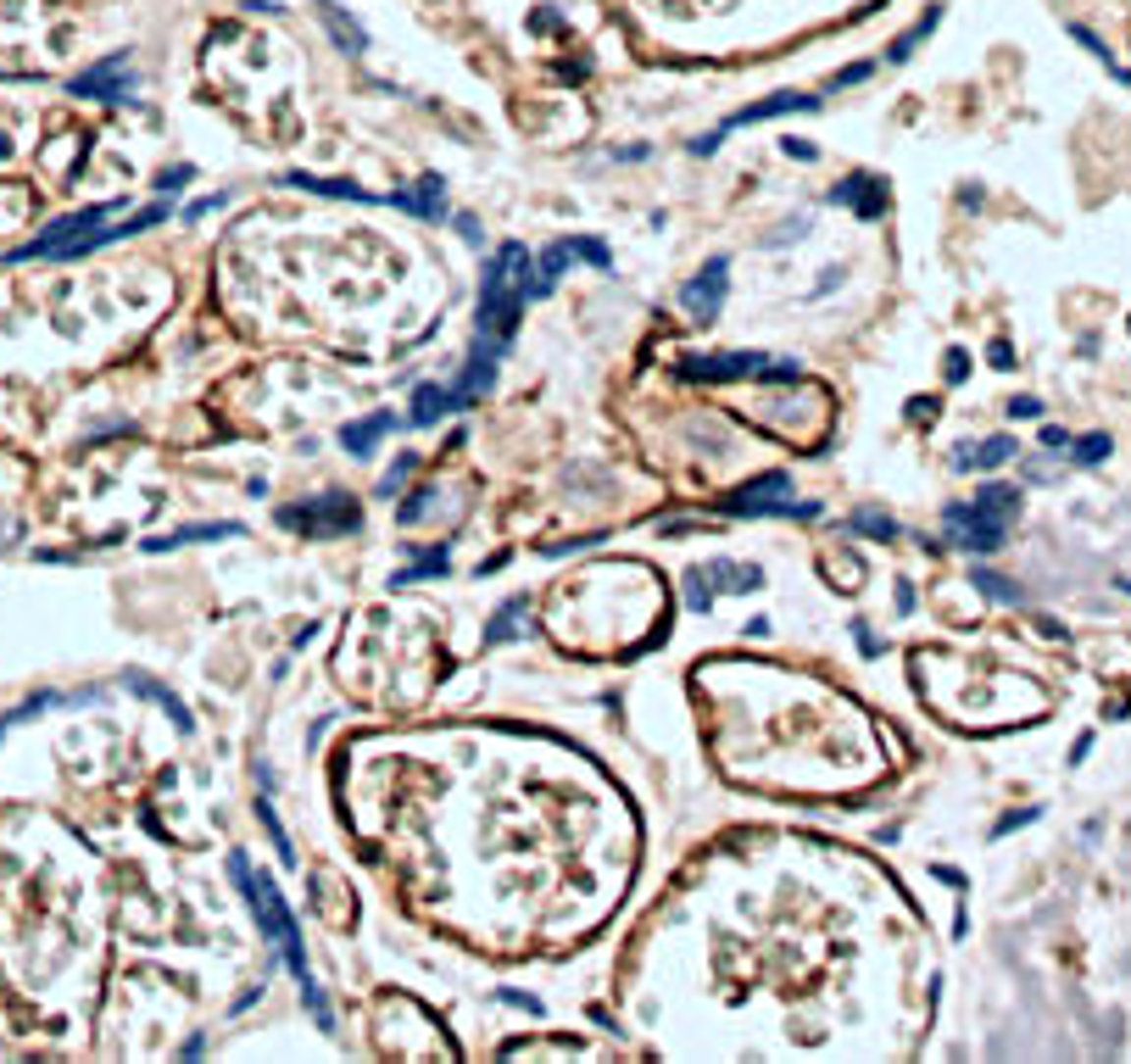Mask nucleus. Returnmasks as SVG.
Instances as JSON below:
<instances>
[{"instance_id": "nucleus-1", "label": "nucleus", "mask_w": 1131, "mask_h": 1064, "mask_svg": "<svg viewBox=\"0 0 1131 1064\" xmlns=\"http://www.w3.org/2000/svg\"><path fill=\"white\" fill-rule=\"evenodd\" d=\"M530 257L524 245H502L491 257V274H485V291H480V341L491 351H502V341L513 335V324L524 318V295H530Z\"/></svg>"}, {"instance_id": "nucleus-2", "label": "nucleus", "mask_w": 1131, "mask_h": 1064, "mask_svg": "<svg viewBox=\"0 0 1131 1064\" xmlns=\"http://www.w3.org/2000/svg\"><path fill=\"white\" fill-rule=\"evenodd\" d=\"M229 876H235V886H241L245 897H251V909H257V920H262V931L279 942V953H285V964H291L296 976H301V986H307V959H301V931H296V920H291V909H285V897L274 892V880L268 876H251V864L245 859H229ZM307 1003H312V1014L318 1020H329L324 1014V997L307 986Z\"/></svg>"}, {"instance_id": "nucleus-3", "label": "nucleus", "mask_w": 1131, "mask_h": 1064, "mask_svg": "<svg viewBox=\"0 0 1131 1064\" xmlns=\"http://www.w3.org/2000/svg\"><path fill=\"white\" fill-rule=\"evenodd\" d=\"M1014 502H1020V497H1014L1009 485H987L970 507H953V513H947V535H953L959 547H970V552L1003 547V530H1009Z\"/></svg>"}, {"instance_id": "nucleus-4", "label": "nucleus", "mask_w": 1131, "mask_h": 1064, "mask_svg": "<svg viewBox=\"0 0 1131 1064\" xmlns=\"http://www.w3.org/2000/svg\"><path fill=\"white\" fill-rule=\"evenodd\" d=\"M686 374L703 379V385H720V379H770V385H791L797 368L747 351V357H686Z\"/></svg>"}, {"instance_id": "nucleus-5", "label": "nucleus", "mask_w": 1131, "mask_h": 1064, "mask_svg": "<svg viewBox=\"0 0 1131 1064\" xmlns=\"http://www.w3.org/2000/svg\"><path fill=\"white\" fill-rule=\"evenodd\" d=\"M285 524L301 535H335V530H351V524H357V507L341 497H324V502H312V507H285Z\"/></svg>"}, {"instance_id": "nucleus-6", "label": "nucleus", "mask_w": 1131, "mask_h": 1064, "mask_svg": "<svg viewBox=\"0 0 1131 1064\" xmlns=\"http://www.w3.org/2000/svg\"><path fill=\"white\" fill-rule=\"evenodd\" d=\"M574 257L591 262V268H614V251H608L602 240H558L547 257H541V279H535V291H552L558 268H564V262H574Z\"/></svg>"}, {"instance_id": "nucleus-7", "label": "nucleus", "mask_w": 1131, "mask_h": 1064, "mask_svg": "<svg viewBox=\"0 0 1131 1064\" xmlns=\"http://www.w3.org/2000/svg\"><path fill=\"white\" fill-rule=\"evenodd\" d=\"M725 274H730V268H725V257H714V262H708V268H703V274H697V279H691V285H686V312H691V318H697V324H708V318L720 312V301H725V285H730V279H725Z\"/></svg>"}, {"instance_id": "nucleus-8", "label": "nucleus", "mask_w": 1131, "mask_h": 1064, "mask_svg": "<svg viewBox=\"0 0 1131 1064\" xmlns=\"http://www.w3.org/2000/svg\"><path fill=\"white\" fill-rule=\"evenodd\" d=\"M468 396L463 385H424V391L412 396V424H435V418H446L452 407H463Z\"/></svg>"}, {"instance_id": "nucleus-9", "label": "nucleus", "mask_w": 1131, "mask_h": 1064, "mask_svg": "<svg viewBox=\"0 0 1131 1064\" xmlns=\"http://www.w3.org/2000/svg\"><path fill=\"white\" fill-rule=\"evenodd\" d=\"M791 485H786V474H764V480H753V485H741L736 497H730V513H770L775 507V497H786Z\"/></svg>"}, {"instance_id": "nucleus-10", "label": "nucleus", "mask_w": 1131, "mask_h": 1064, "mask_svg": "<svg viewBox=\"0 0 1131 1064\" xmlns=\"http://www.w3.org/2000/svg\"><path fill=\"white\" fill-rule=\"evenodd\" d=\"M101 218H106V206H95V212H84V218H68V224H56V229H51V240H39L34 251H39V257H51V251H68V245H79L89 229L101 224Z\"/></svg>"}, {"instance_id": "nucleus-11", "label": "nucleus", "mask_w": 1131, "mask_h": 1064, "mask_svg": "<svg viewBox=\"0 0 1131 1064\" xmlns=\"http://www.w3.org/2000/svg\"><path fill=\"white\" fill-rule=\"evenodd\" d=\"M385 430H391V412H379V418H368V424H351L341 441H346V452H368Z\"/></svg>"}, {"instance_id": "nucleus-12", "label": "nucleus", "mask_w": 1131, "mask_h": 1064, "mask_svg": "<svg viewBox=\"0 0 1131 1064\" xmlns=\"http://www.w3.org/2000/svg\"><path fill=\"white\" fill-rule=\"evenodd\" d=\"M1009 452H1014V441H1009V435H997V441H987V447H981V457H970V463H981V468H997V463H1003V457H1009Z\"/></svg>"}, {"instance_id": "nucleus-13", "label": "nucleus", "mask_w": 1131, "mask_h": 1064, "mask_svg": "<svg viewBox=\"0 0 1131 1064\" xmlns=\"http://www.w3.org/2000/svg\"><path fill=\"white\" fill-rule=\"evenodd\" d=\"M1109 452V435H1087V441H1076V463H1098Z\"/></svg>"}, {"instance_id": "nucleus-14", "label": "nucleus", "mask_w": 1131, "mask_h": 1064, "mask_svg": "<svg viewBox=\"0 0 1131 1064\" xmlns=\"http://www.w3.org/2000/svg\"><path fill=\"white\" fill-rule=\"evenodd\" d=\"M518 613H524V602H508V608L497 613V624H491V641H508V630H513Z\"/></svg>"}, {"instance_id": "nucleus-15", "label": "nucleus", "mask_w": 1131, "mask_h": 1064, "mask_svg": "<svg viewBox=\"0 0 1131 1064\" xmlns=\"http://www.w3.org/2000/svg\"><path fill=\"white\" fill-rule=\"evenodd\" d=\"M1037 412H1043V407H1037L1031 396H1020V401H1014V418H1037Z\"/></svg>"}]
</instances>
